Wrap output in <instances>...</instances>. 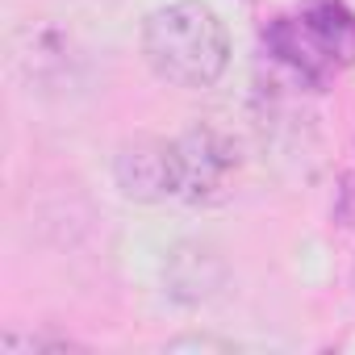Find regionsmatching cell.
Segmentation results:
<instances>
[{
  "label": "cell",
  "instance_id": "obj_1",
  "mask_svg": "<svg viewBox=\"0 0 355 355\" xmlns=\"http://www.w3.org/2000/svg\"><path fill=\"white\" fill-rule=\"evenodd\" d=\"M146 67L175 88H214L230 67L226 21L205 0H175L142 21Z\"/></svg>",
  "mask_w": 355,
  "mask_h": 355
},
{
  "label": "cell",
  "instance_id": "obj_2",
  "mask_svg": "<svg viewBox=\"0 0 355 355\" xmlns=\"http://www.w3.org/2000/svg\"><path fill=\"white\" fill-rule=\"evenodd\" d=\"M175 142V201L189 205H214L230 193V180L239 175V146L218 125H193Z\"/></svg>",
  "mask_w": 355,
  "mask_h": 355
},
{
  "label": "cell",
  "instance_id": "obj_3",
  "mask_svg": "<svg viewBox=\"0 0 355 355\" xmlns=\"http://www.w3.org/2000/svg\"><path fill=\"white\" fill-rule=\"evenodd\" d=\"M113 184L134 205L175 201V193H180V184H175V142L155 134H138L121 142V150L113 155Z\"/></svg>",
  "mask_w": 355,
  "mask_h": 355
},
{
  "label": "cell",
  "instance_id": "obj_4",
  "mask_svg": "<svg viewBox=\"0 0 355 355\" xmlns=\"http://www.w3.org/2000/svg\"><path fill=\"white\" fill-rule=\"evenodd\" d=\"M226 280V263L214 255V247L205 243H180L171 255H167V293L175 301H205L222 288Z\"/></svg>",
  "mask_w": 355,
  "mask_h": 355
},
{
  "label": "cell",
  "instance_id": "obj_5",
  "mask_svg": "<svg viewBox=\"0 0 355 355\" xmlns=\"http://www.w3.org/2000/svg\"><path fill=\"white\" fill-rule=\"evenodd\" d=\"M268 46L284 67H293L309 84H322L330 71H338L322 51V42L313 38V30L305 26V17H276V26L268 30Z\"/></svg>",
  "mask_w": 355,
  "mask_h": 355
},
{
  "label": "cell",
  "instance_id": "obj_6",
  "mask_svg": "<svg viewBox=\"0 0 355 355\" xmlns=\"http://www.w3.org/2000/svg\"><path fill=\"white\" fill-rule=\"evenodd\" d=\"M301 17L313 30V38L322 42V51L330 55L334 67L355 63V13L343 5V0H313Z\"/></svg>",
  "mask_w": 355,
  "mask_h": 355
},
{
  "label": "cell",
  "instance_id": "obj_7",
  "mask_svg": "<svg viewBox=\"0 0 355 355\" xmlns=\"http://www.w3.org/2000/svg\"><path fill=\"white\" fill-rule=\"evenodd\" d=\"M67 347H71L67 338H42V334H17V330L0 334V351H5V355H34V351H67Z\"/></svg>",
  "mask_w": 355,
  "mask_h": 355
}]
</instances>
